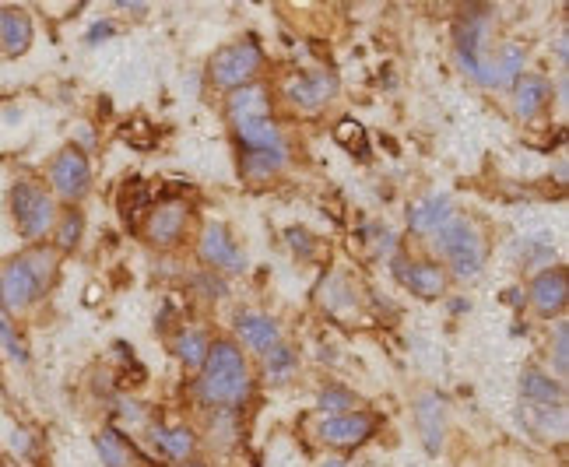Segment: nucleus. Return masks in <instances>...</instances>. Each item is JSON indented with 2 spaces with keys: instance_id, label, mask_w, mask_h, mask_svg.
<instances>
[{
  "instance_id": "obj_29",
  "label": "nucleus",
  "mask_w": 569,
  "mask_h": 467,
  "mask_svg": "<svg viewBox=\"0 0 569 467\" xmlns=\"http://www.w3.org/2000/svg\"><path fill=\"white\" fill-rule=\"evenodd\" d=\"M57 250H74V246L81 243V229H85V218H81V211H64V215L57 218Z\"/></svg>"
},
{
  "instance_id": "obj_19",
  "label": "nucleus",
  "mask_w": 569,
  "mask_h": 467,
  "mask_svg": "<svg viewBox=\"0 0 569 467\" xmlns=\"http://www.w3.org/2000/svg\"><path fill=\"white\" fill-rule=\"evenodd\" d=\"M513 99H517L520 120H534L545 109V102L552 99V85L538 74H520L517 85H513Z\"/></svg>"
},
{
  "instance_id": "obj_15",
  "label": "nucleus",
  "mask_w": 569,
  "mask_h": 467,
  "mask_svg": "<svg viewBox=\"0 0 569 467\" xmlns=\"http://www.w3.org/2000/svg\"><path fill=\"white\" fill-rule=\"evenodd\" d=\"M239 134V141L246 144V151H285V137H281L278 123L271 116H257V120H239L232 123Z\"/></svg>"
},
{
  "instance_id": "obj_39",
  "label": "nucleus",
  "mask_w": 569,
  "mask_h": 467,
  "mask_svg": "<svg viewBox=\"0 0 569 467\" xmlns=\"http://www.w3.org/2000/svg\"><path fill=\"white\" fill-rule=\"evenodd\" d=\"M320 467H348V464H345V460H334V457H331V460H324Z\"/></svg>"
},
{
  "instance_id": "obj_5",
  "label": "nucleus",
  "mask_w": 569,
  "mask_h": 467,
  "mask_svg": "<svg viewBox=\"0 0 569 467\" xmlns=\"http://www.w3.org/2000/svg\"><path fill=\"white\" fill-rule=\"evenodd\" d=\"M485 32H489V15L485 11H468V15L457 22V64L464 74L485 85V74H489V60H485Z\"/></svg>"
},
{
  "instance_id": "obj_25",
  "label": "nucleus",
  "mask_w": 569,
  "mask_h": 467,
  "mask_svg": "<svg viewBox=\"0 0 569 467\" xmlns=\"http://www.w3.org/2000/svg\"><path fill=\"white\" fill-rule=\"evenodd\" d=\"M285 159H289V151H246L243 176H250V180H267V176L285 166Z\"/></svg>"
},
{
  "instance_id": "obj_36",
  "label": "nucleus",
  "mask_w": 569,
  "mask_h": 467,
  "mask_svg": "<svg viewBox=\"0 0 569 467\" xmlns=\"http://www.w3.org/2000/svg\"><path fill=\"white\" fill-rule=\"evenodd\" d=\"M127 137L141 148H152V127L145 120H134V127H127Z\"/></svg>"
},
{
  "instance_id": "obj_26",
  "label": "nucleus",
  "mask_w": 569,
  "mask_h": 467,
  "mask_svg": "<svg viewBox=\"0 0 569 467\" xmlns=\"http://www.w3.org/2000/svg\"><path fill=\"white\" fill-rule=\"evenodd\" d=\"M25 264L36 271L39 285L50 288L53 281H57V271H60V260H57V250H50V246H32L29 253H22Z\"/></svg>"
},
{
  "instance_id": "obj_11",
  "label": "nucleus",
  "mask_w": 569,
  "mask_h": 467,
  "mask_svg": "<svg viewBox=\"0 0 569 467\" xmlns=\"http://www.w3.org/2000/svg\"><path fill=\"white\" fill-rule=\"evenodd\" d=\"M566 271L562 267H548L531 281V302L541 317H555L566 309Z\"/></svg>"
},
{
  "instance_id": "obj_13",
  "label": "nucleus",
  "mask_w": 569,
  "mask_h": 467,
  "mask_svg": "<svg viewBox=\"0 0 569 467\" xmlns=\"http://www.w3.org/2000/svg\"><path fill=\"white\" fill-rule=\"evenodd\" d=\"M236 334L243 338L246 348H253V352H260V355H271L274 348L281 345L278 320L264 317V313H243V317L236 320Z\"/></svg>"
},
{
  "instance_id": "obj_6",
  "label": "nucleus",
  "mask_w": 569,
  "mask_h": 467,
  "mask_svg": "<svg viewBox=\"0 0 569 467\" xmlns=\"http://www.w3.org/2000/svg\"><path fill=\"white\" fill-rule=\"evenodd\" d=\"M46 176H50V187L57 190L64 201H81V197L88 194V187H92V166H88L85 151L74 148V144L71 148H60L57 155H53Z\"/></svg>"
},
{
  "instance_id": "obj_31",
  "label": "nucleus",
  "mask_w": 569,
  "mask_h": 467,
  "mask_svg": "<svg viewBox=\"0 0 569 467\" xmlns=\"http://www.w3.org/2000/svg\"><path fill=\"white\" fill-rule=\"evenodd\" d=\"M0 345L8 348V355H11V359H18V362H29V348H25L22 334H18V327H15V320H11V313H8V309H0Z\"/></svg>"
},
{
  "instance_id": "obj_21",
  "label": "nucleus",
  "mask_w": 569,
  "mask_h": 467,
  "mask_svg": "<svg viewBox=\"0 0 569 467\" xmlns=\"http://www.w3.org/2000/svg\"><path fill=\"white\" fill-rule=\"evenodd\" d=\"M257 116H271V102H267V92L260 85H246L236 88L229 95V120H257Z\"/></svg>"
},
{
  "instance_id": "obj_8",
  "label": "nucleus",
  "mask_w": 569,
  "mask_h": 467,
  "mask_svg": "<svg viewBox=\"0 0 569 467\" xmlns=\"http://www.w3.org/2000/svg\"><path fill=\"white\" fill-rule=\"evenodd\" d=\"M201 260L215 271H243L246 267V253L239 250V243L232 239V232L225 225H208L201 236Z\"/></svg>"
},
{
  "instance_id": "obj_40",
  "label": "nucleus",
  "mask_w": 569,
  "mask_h": 467,
  "mask_svg": "<svg viewBox=\"0 0 569 467\" xmlns=\"http://www.w3.org/2000/svg\"><path fill=\"white\" fill-rule=\"evenodd\" d=\"M180 467H204V464H197V460H187V464H180Z\"/></svg>"
},
{
  "instance_id": "obj_24",
  "label": "nucleus",
  "mask_w": 569,
  "mask_h": 467,
  "mask_svg": "<svg viewBox=\"0 0 569 467\" xmlns=\"http://www.w3.org/2000/svg\"><path fill=\"white\" fill-rule=\"evenodd\" d=\"M176 355H180L187 366L201 369L204 359H208V348H211V338L201 331V327H183L180 334H176Z\"/></svg>"
},
{
  "instance_id": "obj_23",
  "label": "nucleus",
  "mask_w": 569,
  "mask_h": 467,
  "mask_svg": "<svg viewBox=\"0 0 569 467\" xmlns=\"http://www.w3.org/2000/svg\"><path fill=\"white\" fill-rule=\"evenodd\" d=\"M152 439L173 460H187L194 453V432L183 429V425H159V429H152Z\"/></svg>"
},
{
  "instance_id": "obj_38",
  "label": "nucleus",
  "mask_w": 569,
  "mask_h": 467,
  "mask_svg": "<svg viewBox=\"0 0 569 467\" xmlns=\"http://www.w3.org/2000/svg\"><path fill=\"white\" fill-rule=\"evenodd\" d=\"M116 32V25L113 22H99V25H92V32H88V43H102V39H109Z\"/></svg>"
},
{
  "instance_id": "obj_32",
  "label": "nucleus",
  "mask_w": 569,
  "mask_h": 467,
  "mask_svg": "<svg viewBox=\"0 0 569 467\" xmlns=\"http://www.w3.org/2000/svg\"><path fill=\"white\" fill-rule=\"evenodd\" d=\"M534 422H538L541 432L562 436L566 432V404H559V408H534Z\"/></svg>"
},
{
  "instance_id": "obj_35",
  "label": "nucleus",
  "mask_w": 569,
  "mask_h": 467,
  "mask_svg": "<svg viewBox=\"0 0 569 467\" xmlns=\"http://www.w3.org/2000/svg\"><path fill=\"white\" fill-rule=\"evenodd\" d=\"M569 324L566 320H559L555 324V369H559V376H566V369H569Z\"/></svg>"
},
{
  "instance_id": "obj_37",
  "label": "nucleus",
  "mask_w": 569,
  "mask_h": 467,
  "mask_svg": "<svg viewBox=\"0 0 569 467\" xmlns=\"http://www.w3.org/2000/svg\"><path fill=\"white\" fill-rule=\"evenodd\" d=\"M289 243H292V246H296V250H303V253H306V257H310V253H313V239H310V236H306V232H303V229H292V232H289Z\"/></svg>"
},
{
  "instance_id": "obj_12",
  "label": "nucleus",
  "mask_w": 569,
  "mask_h": 467,
  "mask_svg": "<svg viewBox=\"0 0 569 467\" xmlns=\"http://www.w3.org/2000/svg\"><path fill=\"white\" fill-rule=\"evenodd\" d=\"M394 271H397V278H401L415 295H422V299H436V295H443V288H447V271H443L440 264H433V260L394 264Z\"/></svg>"
},
{
  "instance_id": "obj_7",
  "label": "nucleus",
  "mask_w": 569,
  "mask_h": 467,
  "mask_svg": "<svg viewBox=\"0 0 569 467\" xmlns=\"http://www.w3.org/2000/svg\"><path fill=\"white\" fill-rule=\"evenodd\" d=\"M46 288L39 285L36 271L25 264V257H15L0 267V309L18 313V309H29L32 302H39Z\"/></svg>"
},
{
  "instance_id": "obj_14",
  "label": "nucleus",
  "mask_w": 569,
  "mask_h": 467,
  "mask_svg": "<svg viewBox=\"0 0 569 467\" xmlns=\"http://www.w3.org/2000/svg\"><path fill=\"white\" fill-rule=\"evenodd\" d=\"M415 422L422 432V443L429 453H440L443 446V425H447V411H443L440 394H422L415 401Z\"/></svg>"
},
{
  "instance_id": "obj_33",
  "label": "nucleus",
  "mask_w": 569,
  "mask_h": 467,
  "mask_svg": "<svg viewBox=\"0 0 569 467\" xmlns=\"http://www.w3.org/2000/svg\"><path fill=\"white\" fill-rule=\"evenodd\" d=\"M352 404H355V394L345 387H327L324 394H320V408L331 411V415H345Z\"/></svg>"
},
{
  "instance_id": "obj_34",
  "label": "nucleus",
  "mask_w": 569,
  "mask_h": 467,
  "mask_svg": "<svg viewBox=\"0 0 569 467\" xmlns=\"http://www.w3.org/2000/svg\"><path fill=\"white\" fill-rule=\"evenodd\" d=\"M334 141H338L341 148L355 151L366 144V130H362V123H355V120H341L338 127H334Z\"/></svg>"
},
{
  "instance_id": "obj_10",
  "label": "nucleus",
  "mask_w": 569,
  "mask_h": 467,
  "mask_svg": "<svg viewBox=\"0 0 569 467\" xmlns=\"http://www.w3.org/2000/svg\"><path fill=\"white\" fill-rule=\"evenodd\" d=\"M334 92H338V81H334V74H324V71L299 74V78H292L289 85H285L289 102L299 109H320Z\"/></svg>"
},
{
  "instance_id": "obj_2",
  "label": "nucleus",
  "mask_w": 569,
  "mask_h": 467,
  "mask_svg": "<svg viewBox=\"0 0 569 467\" xmlns=\"http://www.w3.org/2000/svg\"><path fill=\"white\" fill-rule=\"evenodd\" d=\"M433 243H436V250L450 260V267H454L457 278L468 281V278H478V274H482L485 239H482V232L468 222V218L454 215L450 222H443L440 229L433 232Z\"/></svg>"
},
{
  "instance_id": "obj_16",
  "label": "nucleus",
  "mask_w": 569,
  "mask_h": 467,
  "mask_svg": "<svg viewBox=\"0 0 569 467\" xmlns=\"http://www.w3.org/2000/svg\"><path fill=\"white\" fill-rule=\"evenodd\" d=\"M520 397H524L531 408H559V404L566 401V390H562V383L552 380V376L538 373V369H527V373L520 376Z\"/></svg>"
},
{
  "instance_id": "obj_9",
  "label": "nucleus",
  "mask_w": 569,
  "mask_h": 467,
  "mask_svg": "<svg viewBox=\"0 0 569 467\" xmlns=\"http://www.w3.org/2000/svg\"><path fill=\"white\" fill-rule=\"evenodd\" d=\"M376 429V418L366 411H345V415H327L320 422V439L331 446H362Z\"/></svg>"
},
{
  "instance_id": "obj_22",
  "label": "nucleus",
  "mask_w": 569,
  "mask_h": 467,
  "mask_svg": "<svg viewBox=\"0 0 569 467\" xmlns=\"http://www.w3.org/2000/svg\"><path fill=\"white\" fill-rule=\"evenodd\" d=\"M450 218H454V208H450V201L443 194L425 197V201H418L415 208L408 211L411 229H418V232H436L443 222H450Z\"/></svg>"
},
{
  "instance_id": "obj_27",
  "label": "nucleus",
  "mask_w": 569,
  "mask_h": 467,
  "mask_svg": "<svg viewBox=\"0 0 569 467\" xmlns=\"http://www.w3.org/2000/svg\"><path fill=\"white\" fill-rule=\"evenodd\" d=\"M95 450H99V457H102V464H106V467H130L127 443H123L113 429H106V432H99V436H95Z\"/></svg>"
},
{
  "instance_id": "obj_20",
  "label": "nucleus",
  "mask_w": 569,
  "mask_h": 467,
  "mask_svg": "<svg viewBox=\"0 0 569 467\" xmlns=\"http://www.w3.org/2000/svg\"><path fill=\"white\" fill-rule=\"evenodd\" d=\"M520 74H524V50L510 43V46H503V50L496 53V60H489L485 85H489V88H513Z\"/></svg>"
},
{
  "instance_id": "obj_17",
  "label": "nucleus",
  "mask_w": 569,
  "mask_h": 467,
  "mask_svg": "<svg viewBox=\"0 0 569 467\" xmlns=\"http://www.w3.org/2000/svg\"><path fill=\"white\" fill-rule=\"evenodd\" d=\"M32 46V22L25 11L18 8H4L0 11V50L8 57H22Z\"/></svg>"
},
{
  "instance_id": "obj_3",
  "label": "nucleus",
  "mask_w": 569,
  "mask_h": 467,
  "mask_svg": "<svg viewBox=\"0 0 569 467\" xmlns=\"http://www.w3.org/2000/svg\"><path fill=\"white\" fill-rule=\"evenodd\" d=\"M8 208H11V218H15L18 236L29 239V243L43 239L46 232H53V225H57V204L32 180H18L15 187H11Z\"/></svg>"
},
{
  "instance_id": "obj_28",
  "label": "nucleus",
  "mask_w": 569,
  "mask_h": 467,
  "mask_svg": "<svg viewBox=\"0 0 569 467\" xmlns=\"http://www.w3.org/2000/svg\"><path fill=\"white\" fill-rule=\"evenodd\" d=\"M264 369H267V380L271 383H285L292 373H296V352L289 345H278L271 355H264Z\"/></svg>"
},
{
  "instance_id": "obj_1",
  "label": "nucleus",
  "mask_w": 569,
  "mask_h": 467,
  "mask_svg": "<svg viewBox=\"0 0 569 467\" xmlns=\"http://www.w3.org/2000/svg\"><path fill=\"white\" fill-rule=\"evenodd\" d=\"M204 373L197 380V397L215 408H236L250 397V366L239 345L232 341H215L204 359Z\"/></svg>"
},
{
  "instance_id": "obj_4",
  "label": "nucleus",
  "mask_w": 569,
  "mask_h": 467,
  "mask_svg": "<svg viewBox=\"0 0 569 467\" xmlns=\"http://www.w3.org/2000/svg\"><path fill=\"white\" fill-rule=\"evenodd\" d=\"M264 64V53L253 39H243V43L222 46V50L211 57V81L218 88H246L253 81V74Z\"/></svg>"
},
{
  "instance_id": "obj_18",
  "label": "nucleus",
  "mask_w": 569,
  "mask_h": 467,
  "mask_svg": "<svg viewBox=\"0 0 569 467\" xmlns=\"http://www.w3.org/2000/svg\"><path fill=\"white\" fill-rule=\"evenodd\" d=\"M187 232V208L183 204H166V208L152 211L148 218V239L159 246H173Z\"/></svg>"
},
{
  "instance_id": "obj_30",
  "label": "nucleus",
  "mask_w": 569,
  "mask_h": 467,
  "mask_svg": "<svg viewBox=\"0 0 569 467\" xmlns=\"http://www.w3.org/2000/svg\"><path fill=\"white\" fill-rule=\"evenodd\" d=\"M152 204V194H148V187L141 180H130L127 187H123V197H120V208H123V218L127 222H137V215Z\"/></svg>"
}]
</instances>
